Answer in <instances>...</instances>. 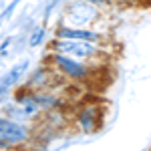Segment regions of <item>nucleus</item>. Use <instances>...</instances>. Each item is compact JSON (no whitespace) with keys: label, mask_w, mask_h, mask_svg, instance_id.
I'll list each match as a JSON object with an SVG mask.
<instances>
[{"label":"nucleus","mask_w":151,"mask_h":151,"mask_svg":"<svg viewBox=\"0 0 151 151\" xmlns=\"http://www.w3.org/2000/svg\"><path fill=\"white\" fill-rule=\"evenodd\" d=\"M55 36L57 38H75V40H91V42H99V45H105L107 42V35H105L103 30L93 28V26L79 28V26L58 24L57 28H55Z\"/></svg>","instance_id":"6"},{"label":"nucleus","mask_w":151,"mask_h":151,"mask_svg":"<svg viewBox=\"0 0 151 151\" xmlns=\"http://www.w3.org/2000/svg\"><path fill=\"white\" fill-rule=\"evenodd\" d=\"M20 2H22V0H10V2H8V6H6L4 10L0 12V24H2V22H4V20H6V18H8V16L12 14V12H14V8H16Z\"/></svg>","instance_id":"11"},{"label":"nucleus","mask_w":151,"mask_h":151,"mask_svg":"<svg viewBox=\"0 0 151 151\" xmlns=\"http://www.w3.org/2000/svg\"><path fill=\"white\" fill-rule=\"evenodd\" d=\"M45 36H47V26H38L32 30V35L28 36V47L30 48H38L45 42Z\"/></svg>","instance_id":"10"},{"label":"nucleus","mask_w":151,"mask_h":151,"mask_svg":"<svg viewBox=\"0 0 151 151\" xmlns=\"http://www.w3.org/2000/svg\"><path fill=\"white\" fill-rule=\"evenodd\" d=\"M35 99L45 113H52V111L60 109V105H63V99L52 95L50 91H35Z\"/></svg>","instance_id":"9"},{"label":"nucleus","mask_w":151,"mask_h":151,"mask_svg":"<svg viewBox=\"0 0 151 151\" xmlns=\"http://www.w3.org/2000/svg\"><path fill=\"white\" fill-rule=\"evenodd\" d=\"M8 45H10V38H6V40L0 45V52H2V55H6V47H8Z\"/></svg>","instance_id":"13"},{"label":"nucleus","mask_w":151,"mask_h":151,"mask_svg":"<svg viewBox=\"0 0 151 151\" xmlns=\"http://www.w3.org/2000/svg\"><path fill=\"white\" fill-rule=\"evenodd\" d=\"M57 70L48 69V67H38V69H35L32 73H30V77H28V81H26V87L30 89V91H48V87L55 83V79H57Z\"/></svg>","instance_id":"8"},{"label":"nucleus","mask_w":151,"mask_h":151,"mask_svg":"<svg viewBox=\"0 0 151 151\" xmlns=\"http://www.w3.org/2000/svg\"><path fill=\"white\" fill-rule=\"evenodd\" d=\"M105 16V10L95 6L87 0H73L67 2L65 8L60 12V22L67 26H79V28H89L93 24L101 22Z\"/></svg>","instance_id":"2"},{"label":"nucleus","mask_w":151,"mask_h":151,"mask_svg":"<svg viewBox=\"0 0 151 151\" xmlns=\"http://www.w3.org/2000/svg\"><path fill=\"white\" fill-rule=\"evenodd\" d=\"M103 117H105L103 107H99L97 103L83 105L75 113V127L83 135H93L95 131H99L103 127Z\"/></svg>","instance_id":"5"},{"label":"nucleus","mask_w":151,"mask_h":151,"mask_svg":"<svg viewBox=\"0 0 151 151\" xmlns=\"http://www.w3.org/2000/svg\"><path fill=\"white\" fill-rule=\"evenodd\" d=\"M50 52H60V55H69L79 60L87 63H99L101 58L107 57V47L91 40H75V38H52L50 42Z\"/></svg>","instance_id":"1"},{"label":"nucleus","mask_w":151,"mask_h":151,"mask_svg":"<svg viewBox=\"0 0 151 151\" xmlns=\"http://www.w3.org/2000/svg\"><path fill=\"white\" fill-rule=\"evenodd\" d=\"M28 67H30V58H22V60H18L12 69H8L0 77V99L18 85V81L22 79L24 73L28 70Z\"/></svg>","instance_id":"7"},{"label":"nucleus","mask_w":151,"mask_h":151,"mask_svg":"<svg viewBox=\"0 0 151 151\" xmlns=\"http://www.w3.org/2000/svg\"><path fill=\"white\" fill-rule=\"evenodd\" d=\"M30 127L10 119L8 115H0V149H10V147H22L30 141Z\"/></svg>","instance_id":"4"},{"label":"nucleus","mask_w":151,"mask_h":151,"mask_svg":"<svg viewBox=\"0 0 151 151\" xmlns=\"http://www.w3.org/2000/svg\"><path fill=\"white\" fill-rule=\"evenodd\" d=\"M50 67L57 70L58 75H63V77H67L75 83H87L91 81L95 75L93 63L79 60V58H73L69 55H60V52H50Z\"/></svg>","instance_id":"3"},{"label":"nucleus","mask_w":151,"mask_h":151,"mask_svg":"<svg viewBox=\"0 0 151 151\" xmlns=\"http://www.w3.org/2000/svg\"><path fill=\"white\" fill-rule=\"evenodd\" d=\"M87 2H91V4H95V6H99V8H111L113 4H117L119 0H87Z\"/></svg>","instance_id":"12"}]
</instances>
